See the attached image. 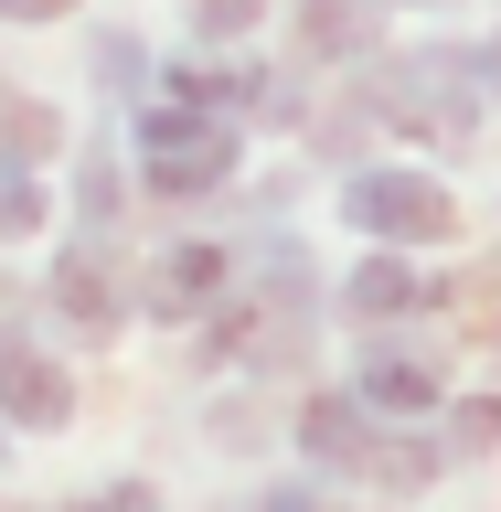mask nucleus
Segmentation results:
<instances>
[{"label":"nucleus","mask_w":501,"mask_h":512,"mask_svg":"<svg viewBox=\"0 0 501 512\" xmlns=\"http://www.w3.org/2000/svg\"><path fill=\"white\" fill-rule=\"evenodd\" d=\"M0 406L22 416V427H64L75 384H64V363H43V352H32L22 331H0Z\"/></svg>","instance_id":"f257e3e1"},{"label":"nucleus","mask_w":501,"mask_h":512,"mask_svg":"<svg viewBox=\"0 0 501 512\" xmlns=\"http://www.w3.org/2000/svg\"><path fill=\"white\" fill-rule=\"evenodd\" d=\"M224 150H235V139H224V128H203V118H182V107H171V118H150V182L160 192H203L224 171Z\"/></svg>","instance_id":"f03ea898"},{"label":"nucleus","mask_w":501,"mask_h":512,"mask_svg":"<svg viewBox=\"0 0 501 512\" xmlns=\"http://www.w3.org/2000/svg\"><path fill=\"white\" fill-rule=\"evenodd\" d=\"M54 299L86 320V331H118V310H128V299H118V267H107V256H75V267L54 278Z\"/></svg>","instance_id":"7ed1b4c3"},{"label":"nucleus","mask_w":501,"mask_h":512,"mask_svg":"<svg viewBox=\"0 0 501 512\" xmlns=\"http://www.w3.org/2000/svg\"><path fill=\"white\" fill-rule=\"evenodd\" d=\"M214 278H224V256H214V246H182V256L150 278V299H160V310H192V299H214Z\"/></svg>","instance_id":"20e7f679"},{"label":"nucleus","mask_w":501,"mask_h":512,"mask_svg":"<svg viewBox=\"0 0 501 512\" xmlns=\"http://www.w3.org/2000/svg\"><path fill=\"white\" fill-rule=\"evenodd\" d=\"M0 150H11V160H43V150H54V118L22 107V96H0Z\"/></svg>","instance_id":"39448f33"},{"label":"nucleus","mask_w":501,"mask_h":512,"mask_svg":"<svg viewBox=\"0 0 501 512\" xmlns=\"http://www.w3.org/2000/svg\"><path fill=\"white\" fill-rule=\"evenodd\" d=\"M43 224V192L22 182V160H0V235H32Z\"/></svg>","instance_id":"423d86ee"},{"label":"nucleus","mask_w":501,"mask_h":512,"mask_svg":"<svg viewBox=\"0 0 501 512\" xmlns=\"http://www.w3.org/2000/svg\"><path fill=\"white\" fill-rule=\"evenodd\" d=\"M246 11H256V0H203V22H246Z\"/></svg>","instance_id":"0eeeda50"},{"label":"nucleus","mask_w":501,"mask_h":512,"mask_svg":"<svg viewBox=\"0 0 501 512\" xmlns=\"http://www.w3.org/2000/svg\"><path fill=\"white\" fill-rule=\"evenodd\" d=\"M0 11H22V22H43V11H64V0H0Z\"/></svg>","instance_id":"6e6552de"}]
</instances>
